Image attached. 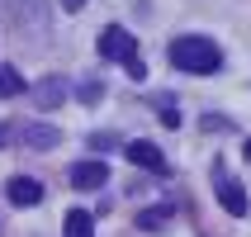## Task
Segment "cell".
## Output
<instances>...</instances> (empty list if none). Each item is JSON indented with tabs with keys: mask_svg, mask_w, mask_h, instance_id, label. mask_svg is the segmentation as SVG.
I'll return each instance as SVG.
<instances>
[{
	"mask_svg": "<svg viewBox=\"0 0 251 237\" xmlns=\"http://www.w3.org/2000/svg\"><path fill=\"white\" fill-rule=\"evenodd\" d=\"M57 142H62V128H52V124H28L24 128V147H33V152H48Z\"/></svg>",
	"mask_w": 251,
	"mask_h": 237,
	"instance_id": "8",
	"label": "cell"
},
{
	"mask_svg": "<svg viewBox=\"0 0 251 237\" xmlns=\"http://www.w3.org/2000/svg\"><path fill=\"white\" fill-rule=\"evenodd\" d=\"M76 95H81L85 105H95V100H100V81H81V90H76Z\"/></svg>",
	"mask_w": 251,
	"mask_h": 237,
	"instance_id": "13",
	"label": "cell"
},
{
	"mask_svg": "<svg viewBox=\"0 0 251 237\" xmlns=\"http://www.w3.org/2000/svg\"><path fill=\"white\" fill-rule=\"evenodd\" d=\"M10 138H14V133H10V124H0V147H5Z\"/></svg>",
	"mask_w": 251,
	"mask_h": 237,
	"instance_id": "15",
	"label": "cell"
},
{
	"mask_svg": "<svg viewBox=\"0 0 251 237\" xmlns=\"http://www.w3.org/2000/svg\"><path fill=\"white\" fill-rule=\"evenodd\" d=\"M171 67L176 71H190V76H209V71L223 67V48L213 38H199V33H180V38L171 43Z\"/></svg>",
	"mask_w": 251,
	"mask_h": 237,
	"instance_id": "1",
	"label": "cell"
},
{
	"mask_svg": "<svg viewBox=\"0 0 251 237\" xmlns=\"http://www.w3.org/2000/svg\"><path fill=\"white\" fill-rule=\"evenodd\" d=\"M5 195H10V204H19V209H33V204H43V181L14 176V181L5 185Z\"/></svg>",
	"mask_w": 251,
	"mask_h": 237,
	"instance_id": "6",
	"label": "cell"
},
{
	"mask_svg": "<svg viewBox=\"0 0 251 237\" xmlns=\"http://www.w3.org/2000/svg\"><path fill=\"white\" fill-rule=\"evenodd\" d=\"M62 237H95V218L85 209H67V218H62Z\"/></svg>",
	"mask_w": 251,
	"mask_h": 237,
	"instance_id": "10",
	"label": "cell"
},
{
	"mask_svg": "<svg viewBox=\"0 0 251 237\" xmlns=\"http://www.w3.org/2000/svg\"><path fill=\"white\" fill-rule=\"evenodd\" d=\"M71 190H100V185L109 181V161H100V157H90V161H76V166L67 171Z\"/></svg>",
	"mask_w": 251,
	"mask_h": 237,
	"instance_id": "4",
	"label": "cell"
},
{
	"mask_svg": "<svg viewBox=\"0 0 251 237\" xmlns=\"http://www.w3.org/2000/svg\"><path fill=\"white\" fill-rule=\"evenodd\" d=\"M171 218H176V199L156 204V209H142V213H138V228H142V233H156V228H166Z\"/></svg>",
	"mask_w": 251,
	"mask_h": 237,
	"instance_id": "9",
	"label": "cell"
},
{
	"mask_svg": "<svg viewBox=\"0 0 251 237\" xmlns=\"http://www.w3.org/2000/svg\"><path fill=\"white\" fill-rule=\"evenodd\" d=\"M124 152H128V161H133V166L152 171V176H171V161L161 157V147H156V142H128Z\"/></svg>",
	"mask_w": 251,
	"mask_h": 237,
	"instance_id": "5",
	"label": "cell"
},
{
	"mask_svg": "<svg viewBox=\"0 0 251 237\" xmlns=\"http://www.w3.org/2000/svg\"><path fill=\"white\" fill-rule=\"evenodd\" d=\"M204 128H209V133H223V128H232V124H227L223 114H204Z\"/></svg>",
	"mask_w": 251,
	"mask_h": 237,
	"instance_id": "14",
	"label": "cell"
},
{
	"mask_svg": "<svg viewBox=\"0 0 251 237\" xmlns=\"http://www.w3.org/2000/svg\"><path fill=\"white\" fill-rule=\"evenodd\" d=\"M213 195H218V204H223L232 218H247V209H251V199H247V190H242V181L232 176L227 166H213Z\"/></svg>",
	"mask_w": 251,
	"mask_h": 237,
	"instance_id": "2",
	"label": "cell"
},
{
	"mask_svg": "<svg viewBox=\"0 0 251 237\" xmlns=\"http://www.w3.org/2000/svg\"><path fill=\"white\" fill-rule=\"evenodd\" d=\"M114 147H119L114 133H90V152H114Z\"/></svg>",
	"mask_w": 251,
	"mask_h": 237,
	"instance_id": "12",
	"label": "cell"
},
{
	"mask_svg": "<svg viewBox=\"0 0 251 237\" xmlns=\"http://www.w3.org/2000/svg\"><path fill=\"white\" fill-rule=\"evenodd\" d=\"M242 152H247V161H251V138H247V147H242Z\"/></svg>",
	"mask_w": 251,
	"mask_h": 237,
	"instance_id": "17",
	"label": "cell"
},
{
	"mask_svg": "<svg viewBox=\"0 0 251 237\" xmlns=\"http://www.w3.org/2000/svg\"><path fill=\"white\" fill-rule=\"evenodd\" d=\"M62 5H67V10H81V5H85V0H62Z\"/></svg>",
	"mask_w": 251,
	"mask_h": 237,
	"instance_id": "16",
	"label": "cell"
},
{
	"mask_svg": "<svg viewBox=\"0 0 251 237\" xmlns=\"http://www.w3.org/2000/svg\"><path fill=\"white\" fill-rule=\"evenodd\" d=\"M100 57L104 62H138V38L128 33V28H119V24H109L104 33H100Z\"/></svg>",
	"mask_w": 251,
	"mask_h": 237,
	"instance_id": "3",
	"label": "cell"
},
{
	"mask_svg": "<svg viewBox=\"0 0 251 237\" xmlns=\"http://www.w3.org/2000/svg\"><path fill=\"white\" fill-rule=\"evenodd\" d=\"M19 90H24V76L14 67H0V100H14Z\"/></svg>",
	"mask_w": 251,
	"mask_h": 237,
	"instance_id": "11",
	"label": "cell"
},
{
	"mask_svg": "<svg viewBox=\"0 0 251 237\" xmlns=\"http://www.w3.org/2000/svg\"><path fill=\"white\" fill-rule=\"evenodd\" d=\"M62 100H67V81H62V76H43V81L33 85V105H38V109H57Z\"/></svg>",
	"mask_w": 251,
	"mask_h": 237,
	"instance_id": "7",
	"label": "cell"
}]
</instances>
